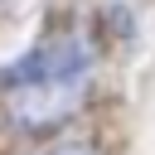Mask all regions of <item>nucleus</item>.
<instances>
[{
    "mask_svg": "<svg viewBox=\"0 0 155 155\" xmlns=\"http://www.w3.org/2000/svg\"><path fill=\"white\" fill-rule=\"evenodd\" d=\"M87 78H92L87 44L73 34H58L48 44H39L34 53H24L15 68H5L0 92H5L10 116L24 131H53L78 111Z\"/></svg>",
    "mask_w": 155,
    "mask_h": 155,
    "instance_id": "1",
    "label": "nucleus"
},
{
    "mask_svg": "<svg viewBox=\"0 0 155 155\" xmlns=\"http://www.w3.org/2000/svg\"><path fill=\"white\" fill-rule=\"evenodd\" d=\"M53 155H97L92 145H68V150H53Z\"/></svg>",
    "mask_w": 155,
    "mask_h": 155,
    "instance_id": "2",
    "label": "nucleus"
}]
</instances>
